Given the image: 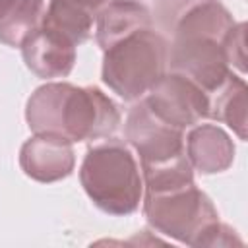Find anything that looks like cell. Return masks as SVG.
Returning <instances> with one entry per match:
<instances>
[{
  "instance_id": "1",
  "label": "cell",
  "mask_w": 248,
  "mask_h": 248,
  "mask_svg": "<svg viewBox=\"0 0 248 248\" xmlns=\"http://www.w3.org/2000/svg\"><path fill=\"white\" fill-rule=\"evenodd\" d=\"M25 120L33 134L58 136L76 143L110 138L120 124V112L99 87L48 81L27 99Z\"/></svg>"
},
{
  "instance_id": "2",
  "label": "cell",
  "mask_w": 248,
  "mask_h": 248,
  "mask_svg": "<svg viewBox=\"0 0 248 248\" xmlns=\"http://www.w3.org/2000/svg\"><path fill=\"white\" fill-rule=\"evenodd\" d=\"M143 215L155 232L188 246H232L242 244L234 231L219 221L213 202L188 182L182 186L143 192Z\"/></svg>"
},
{
  "instance_id": "3",
  "label": "cell",
  "mask_w": 248,
  "mask_h": 248,
  "mask_svg": "<svg viewBox=\"0 0 248 248\" xmlns=\"http://www.w3.org/2000/svg\"><path fill=\"white\" fill-rule=\"evenodd\" d=\"M79 182L89 200L108 215H130L138 211L143 198L140 163L130 145L116 138H105L87 149Z\"/></svg>"
},
{
  "instance_id": "4",
  "label": "cell",
  "mask_w": 248,
  "mask_h": 248,
  "mask_svg": "<svg viewBox=\"0 0 248 248\" xmlns=\"http://www.w3.org/2000/svg\"><path fill=\"white\" fill-rule=\"evenodd\" d=\"M169 43L153 27L136 31L103 50V83L124 101L141 99L167 72Z\"/></svg>"
},
{
  "instance_id": "5",
  "label": "cell",
  "mask_w": 248,
  "mask_h": 248,
  "mask_svg": "<svg viewBox=\"0 0 248 248\" xmlns=\"http://www.w3.org/2000/svg\"><path fill=\"white\" fill-rule=\"evenodd\" d=\"M167 66L170 72L192 79L205 93L215 91L232 72L225 52V39L202 33L170 35Z\"/></svg>"
},
{
  "instance_id": "6",
  "label": "cell",
  "mask_w": 248,
  "mask_h": 248,
  "mask_svg": "<svg viewBox=\"0 0 248 248\" xmlns=\"http://www.w3.org/2000/svg\"><path fill=\"white\" fill-rule=\"evenodd\" d=\"M141 99L153 114L184 132L205 120L209 112V93L176 72H165Z\"/></svg>"
},
{
  "instance_id": "7",
  "label": "cell",
  "mask_w": 248,
  "mask_h": 248,
  "mask_svg": "<svg viewBox=\"0 0 248 248\" xmlns=\"http://www.w3.org/2000/svg\"><path fill=\"white\" fill-rule=\"evenodd\" d=\"M124 138L140 155V167L163 163L184 153V130L153 114L143 99H138L130 108L124 122Z\"/></svg>"
},
{
  "instance_id": "8",
  "label": "cell",
  "mask_w": 248,
  "mask_h": 248,
  "mask_svg": "<svg viewBox=\"0 0 248 248\" xmlns=\"http://www.w3.org/2000/svg\"><path fill=\"white\" fill-rule=\"evenodd\" d=\"M74 165H76V155L72 141L58 136L33 134L19 149L21 170L29 178L43 184L70 176Z\"/></svg>"
},
{
  "instance_id": "9",
  "label": "cell",
  "mask_w": 248,
  "mask_h": 248,
  "mask_svg": "<svg viewBox=\"0 0 248 248\" xmlns=\"http://www.w3.org/2000/svg\"><path fill=\"white\" fill-rule=\"evenodd\" d=\"M21 56L25 66L43 79L66 78L76 64V45L41 25L21 45Z\"/></svg>"
},
{
  "instance_id": "10",
  "label": "cell",
  "mask_w": 248,
  "mask_h": 248,
  "mask_svg": "<svg viewBox=\"0 0 248 248\" xmlns=\"http://www.w3.org/2000/svg\"><path fill=\"white\" fill-rule=\"evenodd\" d=\"M184 153L194 170L202 174H215L232 165L234 143L221 126L200 122L184 136Z\"/></svg>"
},
{
  "instance_id": "11",
  "label": "cell",
  "mask_w": 248,
  "mask_h": 248,
  "mask_svg": "<svg viewBox=\"0 0 248 248\" xmlns=\"http://www.w3.org/2000/svg\"><path fill=\"white\" fill-rule=\"evenodd\" d=\"M147 27H153V17L140 0H110L95 14V41L101 50Z\"/></svg>"
},
{
  "instance_id": "12",
  "label": "cell",
  "mask_w": 248,
  "mask_h": 248,
  "mask_svg": "<svg viewBox=\"0 0 248 248\" xmlns=\"http://www.w3.org/2000/svg\"><path fill=\"white\" fill-rule=\"evenodd\" d=\"M246 81L236 76V74H229L227 79L209 93V112L207 118H213L217 122L227 124L240 140H246V108H248V101H246Z\"/></svg>"
},
{
  "instance_id": "13",
  "label": "cell",
  "mask_w": 248,
  "mask_h": 248,
  "mask_svg": "<svg viewBox=\"0 0 248 248\" xmlns=\"http://www.w3.org/2000/svg\"><path fill=\"white\" fill-rule=\"evenodd\" d=\"M93 23L95 12H91L78 0H48L41 25L62 35L78 46L91 37Z\"/></svg>"
},
{
  "instance_id": "14",
  "label": "cell",
  "mask_w": 248,
  "mask_h": 248,
  "mask_svg": "<svg viewBox=\"0 0 248 248\" xmlns=\"http://www.w3.org/2000/svg\"><path fill=\"white\" fill-rule=\"evenodd\" d=\"M45 10V0H10L0 12V43L21 48L41 27Z\"/></svg>"
},
{
  "instance_id": "15",
  "label": "cell",
  "mask_w": 248,
  "mask_h": 248,
  "mask_svg": "<svg viewBox=\"0 0 248 248\" xmlns=\"http://www.w3.org/2000/svg\"><path fill=\"white\" fill-rule=\"evenodd\" d=\"M200 2H203V0H155L153 16H155L157 27L165 33H170L174 23Z\"/></svg>"
},
{
  "instance_id": "16",
  "label": "cell",
  "mask_w": 248,
  "mask_h": 248,
  "mask_svg": "<svg viewBox=\"0 0 248 248\" xmlns=\"http://www.w3.org/2000/svg\"><path fill=\"white\" fill-rule=\"evenodd\" d=\"M246 23H234L232 29L229 31V35L225 37V52L229 58L231 68H236L240 74L246 72Z\"/></svg>"
},
{
  "instance_id": "17",
  "label": "cell",
  "mask_w": 248,
  "mask_h": 248,
  "mask_svg": "<svg viewBox=\"0 0 248 248\" xmlns=\"http://www.w3.org/2000/svg\"><path fill=\"white\" fill-rule=\"evenodd\" d=\"M78 2H79V4H83L85 8H89L91 12H95V14H97V12H99L105 4H108L110 0H78Z\"/></svg>"
},
{
  "instance_id": "18",
  "label": "cell",
  "mask_w": 248,
  "mask_h": 248,
  "mask_svg": "<svg viewBox=\"0 0 248 248\" xmlns=\"http://www.w3.org/2000/svg\"><path fill=\"white\" fill-rule=\"evenodd\" d=\"M8 2H10V0H0V12H2V8H4Z\"/></svg>"
}]
</instances>
